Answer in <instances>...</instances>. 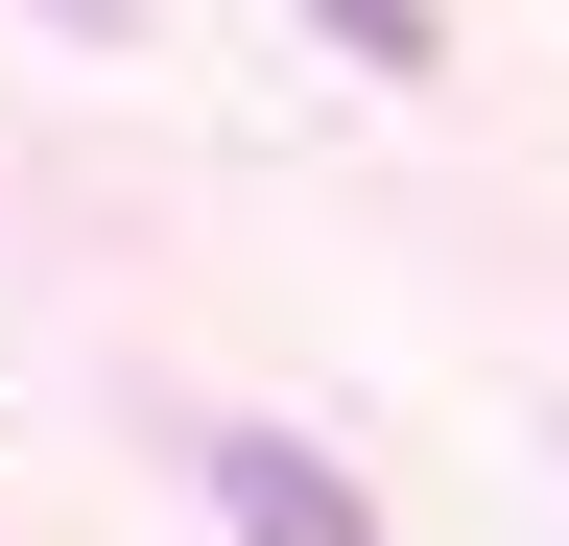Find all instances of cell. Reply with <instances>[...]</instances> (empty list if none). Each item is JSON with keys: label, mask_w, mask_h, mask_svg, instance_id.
Here are the masks:
<instances>
[{"label": "cell", "mask_w": 569, "mask_h": 546, "mask_svg": "<svg viewBox=\"0 0 569 546\" xmlns=\"http://www.w3.org/2000/svg\"><path fill=\"white\" fill-rule=\"evenodd\" d=\"M190 475H213L238 546H380V499H356L332 451H284V428H190Z\"/></svg>", "instance_id": "cell-1"}, {"label": "cell", "mask_w": 569, "mask_h": 546, "mask_svg": "<svg viewBox=\"0 0 569 546\" xmlns=\"http://www.w3.org/2000/svg\"><path fill=\"white\" fill-rule=\"evenodd\" d=\"M309 48H356V72H427V0H309Z\"/></svg>", "instance_id": "cell-2"}]
</instances>
